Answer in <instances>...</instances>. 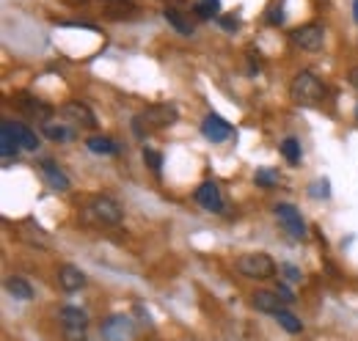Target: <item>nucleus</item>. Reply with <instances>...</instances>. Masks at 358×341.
<instances>
[{
  "mask_svg": "<svg viewBox=\"0 0 358 341\" xmlns=\"http://www.w3.org/2000/svg\"><path fill=\"white\" fill-rule=\"evenodd\" d=\"M177 119H179L177 108L169 105V102H160V105H152V108L141 110V113L133 119V129L138 138H146V135L155 132V129L171 127Z\"/></svg>",
  "mask_w": 358,
  "mask_h": 341,
  "instance_id": "obj_1",
  "label": "nucleus"
},
{
  "mask_svg": "<svg viewBox=\"0 0 358 341\" xmlns=\"http://www.w3.org/2000/svg\"><path fill=\"white\" fill-rule=\"evenodd\" d=\"M322 96H325V88L320 83V78H314L312 72H301L289 85V99L295 105H320Z\"/></svg>",
  "mask_w": 358,
  "mask_h": 341,
  "instance_id": "obj_2",
  "label": "nucleus"
},
{
  "mask_svg": "<svg viewBox=\"0 0 358 341\" xmlns=\"http://www.w3.org/2000/svg\"><path fill=\"white\" fill-rule=\"evenodd\" d=\"M237 270L240 275L245 278H257V281H265V278H273L275 273V261L270 259L268 254H243L237 259Z\"/></svg>",
  "mask_w": 358,
  "mask_h": 341,
  "instance_id": "obj_3",
  "label": "nucleus"
},
{
  "mask_svg": "<svg viewBox=\"0 0 358 341\" xmlns=\"http://www.w3.org/2000/svg\"><path fill=\"white\" fill-rule=\"evenodd\" d=\"M61 325H64V336L66 341H86V328H89V314L66 305L61 308Z\"/></svg>",
  "mask_w": 358,
  "mask_h": 341,
  "instance_id": "obj_4",
  "label": "nucleus"
},
{
  "mask_svg": "<svg viewBox=\"0 0 358 341\" xmlns=\"http://www.w3.org/2000/svg\"><path fill=\"white\" fill-rule=\"evenodd\" d=\"M89 210H91V215H94L99 223H105V226H116V223H122V217H124L122 204L113 201L110 196H96V198H91Z\"/></svg>",
  "mask_w": 358,
  "mask_h": 341,
  "instance_id": "obj_5",
  "label": "nucleus"
},
{
  "mask_svg": "<svg viewBox=\"0 0 358 341\" xmlns=\"http://www.w3.org/2000/svg\"><path fill=\"white\" fill-rule=\"evenodd\" d=\"M273 212L278 217V223L284 226V231L289 234V237H295V240H303L309 231H306V223H303V217L301 212L292 207V204H275L273 207Z\"/></svg>",
  "mask_w": 358,
  "mask_h": 341,
  "instance_id": "obj_6",
  "label": "nucleus"
},
{
  "mask_svg": "<svg viewBox=\"0 0 358 341\" xmlns=\"http://www.w3.org/2000/svg\"><path fill=\"white\" fill-rule=\"evenodd\" d=\"M133 333H135V325L127 314H113V317H108L102 322V336L108 341H127L133 339Z\"/></svg>",
  "mask_w": 358,
  "mask_h": 341,
  "instance_id": "obj_7",
  "label": "nucleus"
},
{
  "mask_svg": "<svg viewBox=\"0 0 358 341\" xmlns=\"http://www.w3.org/2000/svg\"><path fill=\"white\" fill-rule=\"evenodd\" d=\"M196 201H199L207 212L221 215L226 210V201H224V196H221V187H218L215 182H204V184L196 190Z\"/></svg>",
  "mask_w": 358,
  "mask_h": 341,
  "instance_id": "obj_8",
  "label": "nucleus"
},
{
  "mask_svg": "<svg viewBox=\"0 0 358 341\" xmlns=\"http://www.w3.org/2000/svg\"><path fill=\"white\" fill-rule=\"evenodd\" d=\"M201 132H204V138H210L213 143H224V140H229L231 138V124L229 122H224L218 113H210L204 122H201Z\"/></svg>",
  "mask_w": 358,
  "mask_h": 341,
  "instance_id": "obj_9",
  "label": "nucleus"
},
{
  "mask_svg": "<svg viewBox=\"0 0 358 341\" xmlns=\"http://www.w3.org/2000/svg\"><path fill=\"white\" fill-rule=\"evenodd\" d=\"M61 113H64V119L66 122H72V124H78V127H96V119H94V113H91L89 105H83V102H66L64 108H61Z\"/></svg>",
  "mask_w": 358,
  "mask_h": 341,
  "instance_id": "obj_10",
  "label": "nucleus"
},
{
  "mask_svg": "<svg viewBox=\"0 0 358 341\" xmlns=\"http://www.w3.org/2000/svg\"><path fill=\"white\" fill-rule=\"evenodd\" d=\"M292 42L301 44L303 50H320L322 47V42H325V31H322V25H317V22H312V25H303V28H298L295 34H292Z\"/></svg>",
  "mask_w": 358,
  "mask_h": 341,
  "instance_id": "obj_11",
  "label": "nucleus"
},
{
  "mask_svg": "<svg viewBox=\"0 0 358 341\" xmlns=\"http://www.w3.org/2000/svg\"><path fill=\"white\" fill-rule=\"evenodd\" d=\"M20 140H17V132H14V122L11 119H3L0 124V154H3V163H11V157H17L20 152Z\"/></svg>",
  "mask_w": 358,
  "mask_h": 341,
  "instance_id": "obj_12",
  "label": "nucleus"
},
{
  "mask_svg": "<svg viewBox=\"0 0 358 341\" xmlns=\"http://www.w3.org/2000/svg\"><path fill=\"white\" fill-rule=\"evenodd\" d=\"M17 105L31 116V119H36V122H50V116H52V108L45 105L42 99H34V96H28V94H20V99H17Z\"/></svg>",
  "mask_w": 358,
  "mask_h": 341,
  "instance_id": "obj_13",
  "label": "nucleus"
},
{
  "mask_svg": "<svg viewBox=\"0 0 358 341\" xmlns=\"http://www.w3.org/2000/svg\"><path fill=\"white\" fill-rule=\"evenodd\" d=\"M58 281H61V286H64L66 292H78V289L86 286V273H83L80 267H75V264H64V267L58 270Z\"/></svg>",
  "mask_w": 358,
  "mask_h": 341,
  "instance_id": "obj_14",
  "label": "nucleus"
},
{
  "mask_svg": "<svg viewBox=\"0 0 358 341\" xmlns=\"http://www.w3.org/2000/svg\"><path fill=\"white\" fill-rule=\"evenodd\" d=\"M42 176L55 193H66L69 190V176L58 168L52 160H42Z\"/></svg>",
  "mask_w": 358,
  "mask_h": 341,
  "instance_id": "obj_15",
  "label": "nucleus"
},
{
  "mask_svg": "<svg viewBox=\"0 0 358 341\" xmlns=\"http://www.w3.org/2000/svg\"><path fill=\"white\" fill-rule=\"evenodd\" d=\"M251 305L257 308V311H265V314H278L281 308H284V300L278 298L275 292H254L251 295Z\"/></svg>",
  "mask_w": 358,
  "mask_h": 341,
  "instance_id": "obj_16",
  "label": "nucleus"
},
{
  "mask_svg": "<svg viewBox=\"0 0 358 341\" xmlns=\"http://www.w3.org/2000/svg\"><path fill=\"white\" fill-rule=\"evenodd\" d=\"M14 132H17V140H20V146H22L25 152H36V149H39V138H36V132L31 127L14 122Z\"/></svg>",
  "mask_w": 358,
  "mask_h": 341,
  "instance_id": "obj_17",
  "label": "nucleus"
},
{
  "mask_svg": "<svg viewBox=\"0 0 358 341\" xmlns=\"http://www.w3.org/2000/svg\"><path fill=\"white\" fill-rule=\"evenodd\" d=\"M273 317H275V322H278L287 333H301V331H303V322H301L292 311H287V308H281V311H278V314H273Z\"/></svg>",
  "mask_w": 358,
  "mask_h": 341,
  "instance_id": "obj_18",
  "label": "nucleus"
},
{
  "mask_svg": "<svg viewBox=\"0 0 358 341\" xmlns=\"http://www.w3.org/2000/svg\"><path fill=\"white\" fill-rule=\"evenodd\" d=\"M163 17H166V22H169L171 28H177V34H182V36H190V34H193V25L179 14L177 8H166Z\"/></svg>",
  "mask_w": 358,
  "mask_h": 341,
  "instance_id": "obj_19",
  "label": "nucleus"
},
{
  "mask_svg": "<svg viewBox=\"0 0 358 341\" xmlns=\"http://www.w3.org/2000/svg\"><path fill=\"white\" fill-rule=\"evenodd\" d=\"M6 289H8V295H11V298H17V300L34 298L31 284H28V281H22V278H8V281H6Z\"/></svg>",
  "mask_w": 358,
  "mask_h": 341,
  "instance_id": "obj_20",
  "label": "nucleus"
},
{
  "mask_svg": "<svg viewBox=\"0 0 358 341\" xmlns=\"http://www.w3.org/2000/svg\"><path fill=\"white\" fill-rule=\"evenodd\" d=\"M86 146H89V152H94V154H116V143L110 138H102V135L89 138Z\"/></svg>",
  "mask_w": 358,
  "mask_h": 341,
  "instance_id": "obj_21",
  "label": "nucleus"
},
{
  "mask_svg": "<svg viewBox=\"0 0 358 341\" xmlns=\"http://www.w3.org/2000/svg\"><path fill=\"white\" fill-rule=\"evenodd\" d=\"M42 132H45L50 140H55V143H64V140H72V138H75L72 129H66L64 124H52V122H45V124H42Z\"/></svg>",
  "mask_w": 358,
  "mask_h": 341,
  "instance_id": "obj_22",
  "label": "nucleus"
},
{
  "mask_svg": "<svg viewBox=\"0 0 358 341\" xmlns=\"http://www.w3.org/2000/svg\"><path fill=\"white\" fill-rule=\"evenodd\" d=\"M193 11H196L199 20H213L221 11V0H196Z\"/></svg>",
  "mask_w": 358,
  "mask_h": 341,
  "instance_id": "obj_23",
  "label": "nucleus"
},
{
  "mask_svg": "<svg viewBox=\"0 0 358 341\" xmlns=\"http://www.w3.org/2000/svg\"><path fill=\"white\" fill-rule=\"evenodd\" d=\"M281 154L295 166V163H301V157H303V152H301V140L298 138H287L284 143H281Z\"/></svg>",
  "mask_w": 358,
  "mask_h": 341,
  "instance_id": "obj_24",
  "label": "nucleus"
},
{
  "mask_svg": "<svg viewBox=\"0 0 358 341\" xmlns=\"http://www.w3.org/2000/svg\"><path fill=\"white\" fill-rule=\"evenodd\" d=\"M28 226H31V231H20V237H22V240H28V242H34V245L47 248V245H50V240H47L45 231H42L39 226H34V220H28Z\"/></svg>",
  "mask_w": 358,
  "mask_h": 341,
  "instance_id": "obj_25",
  "label": "nucleus"
},
{
  "mask_svg": "<svg viewBox=\"0 0 358 341\" xmlns=\"http://www.w3.org/2000/svg\"><path fill=\"white\" fill-rule=\"evenodd\" d=\"M309 196L312 198H328L331 196V182L328 179H314L309 184Z\"/></svg>",
  "mask_w": 358,
  "mask_h": 341,
  "instance_id": "obj_26",
  "label": "nucleus"
},
{
  "mask_svg": "<svg viewBox=\"0 0 358 341\" xmlns=\"http://www.w3.org/2000/svg\"><path fill=\"white\" fill-rule=\"evenodd\" d=\"M143 160H146V166L155 170V173H160V168H163V154H160V152L143 149Z\"/></svg>",
  "mask_w": 358,
  "mask_h": 341,
  "instance_id": "obj_27",
  "label": "nucleus"
},
{
  "mask_svg": "<svg viewBox=\"0 0 358 341\" xmlns=\"http://www.w3.org/2000/svg\"><path fill=\"white\" fill-rule=\"evenodd\" d=\"M257 184H262V187H273V184H278V170H270V168L257 170Z\"/></svg>",
  "mask_w": 358,
  "mask_h": 341,
  "instance_id": "obj_28",
  "label": "nucleus"
},
{
  "mask_svg": "<svg viewBox=\"0 0 358 341\" xmlns=\"http://www.w3.org/2000/svg\"><path fill=\"white\" fill-rule=\"evenodd\" d=\"M281 273L287 275V281H301V278H303V273H301L295 264H281Z\"/></svg>",
  "mask_w": 358,
  "mask_h": 341,
  "instance_id": "obj_29",
  "label": "nucleus"
},
{
  "mask_svg": "<svg viewBox=\"0 0 358 341\" xmlns=\"http://www.w3.org/2000/svg\"><path fill=\"white\" fill-rule=\"evenodd\" d=\"M275 295L284 300V303H295V295H292V289H289L287 284H278V286H275Z\"/></svg>",
  "mask_w": 358,
  "mask_h": 341,
  "instance_id": "obj_30",
  "label": "nucleus"
},
{
  "mask_svg": "<svg viewBox=\"0 0 358 341\" xmlns=\"http://www.w3.org/2000/svg\"><path fill=\"white\" fill-rule=\"evenodd\" d=\"M268 20L273 22V25H281L284 22V14H281V6H275V8H270Z\"/></svg>",
  "mask_w": 358,
  "mask_h": 341,
  "instance_id": "obj_31",
  "label": "nucleus"
},
{
  "mask_svg": "<svg viewBox=\"0 0 358 341\" xmlns=\"http://www.w3.org/2000/svg\"><path fill=\"white\" fill-rule=\"evenodd\" d=\"M348 80H350V85H353V88H358V66H353V69L348 72Z\"/></svg>",
  "mask_w": 358,
  "mask_h": 341,
  "instance_id": "obj_32",
  "label": "nucleus"
},
{
  "mask_svg": "<svg viewBox=\"0 0 358 341\" xmlns=\"http://www.w3.org/2000/svg\"><path fill=\"white\" fill-rule=\"evenodd\" d=\"M221 25H224L226 31H234L237 28V20H221Z\"/></svg>",
  "mask_w": 358,
  "mask_h": 341,
  "instance_id": "obj_33",
  "label": "nucleus"
},
{
  "mask_svg": "<svg viewBox=\"0 0 358 341\" xmlns=\"http://www.w3.org/2000/svg\"><path fill=\"white\" fill-rule=\"evenodd\" d=\"M353 17H356V22H358V0H353Z\"/></svg>",
  "mask_w": 358,
  "mask_h": 341,
  "instance_id": "obj_34",
  "label": "nucleus"
},
{
  "mask_svg": "<svg viewBox=\"0 0 358 341\" xmlns=\"http://www.w3.org/2000/svg\"><path fill=\"white\" fill-rule=\"evenodd\" d=\"M108 3H127V0H108Z\"/></svg>",
  "mask_w": 358,
  "mask_h": 341,
  "instance_id": "obj_35",
  "label": "nucleus"
}]
</instances>
